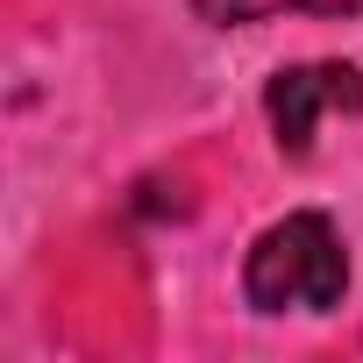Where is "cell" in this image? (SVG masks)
<instances>
[{
	"mask_svg": "<svg viewBox=\"0 0 363 363\" xmlns=\"http://www.w3.org/2000/svg\"><path fill=\"white\" fill-rule=\"evenodd\" d=\"M242 292L257 313H328L342 306L349 292V257H342V235L320 221V214H285L257 235L250 264H242Z\"/></svg>",
	"mask_w": 363,
	"mask_h": 363,
	"instance_id": "1",
	"label": "cell"
},
{
	"mask_svg": "<svg viewBox=\"0 0 363 363\" xmlns=\"http://www.w3.org/2000/svg\"><path fill=\"white\" fill-rule=\"evenodd\" d=\"M193 8L214 29H242V22H264V15H285V8H306V15H363V0H193Z\"/></svg>",
	"mask_w": 363,
	"mask_h": 363,
	"instance_id": "3",
	"label": "cell"
},
{
	"mask_svg": "<svg viewBox=\"0 0 363 363\" xmlns=\"http://www.w3.org/2000/svg\"><path fill=\"white\" fill-rule=\"evenodd\" d=\"M264 107H271L278 150H285V157H306L320 114H356V107H363V72H356V65H285V72L271 79Z\"/></svg>",
	"mask_w": 363,
	"mask_h": 363,
	"instance_id": "2",
	"label": "cell"
}]
</instances>
